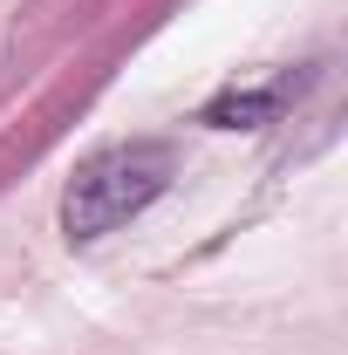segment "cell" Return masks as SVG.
I'll list each match as a JSON object with an SVG mask.
<instances>
[{
  "label": "cell",
  "mask_w": 348,
  "mask_h": 355,
  "mask_svg": "<svg viewBox=\"0 0 348 355\" xmlns=\"http://www.w3.org/2000/svg\"><path fill=\"white\" fill-rule=\"evenodd\" d=\"M177 178V150L164 137H130V144H110L76 164L69 191H62V232L69 246H96L110 239L116 225H130L137 212H150Z\"/></svg>",
  "instance_id": "cell-1"
},
{
  "label": "cell",
  "mask_w": 348,
  "mask_h": 355,
  "mask_svg": "<svg viewBox=\"0 0 348 355\" xmlns=\"http://www.w3.org/2000/svg\"><path fill=\"white\" fill-rule=\"evenodd\" d=\"M280 103H287V89L266 83V89H225L218 103H205V123L212 130H260L280 116Z\"/></svg>",
  "instance_id": "cell-2"
}]
</instances>
